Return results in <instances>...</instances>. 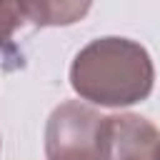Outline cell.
Instances as JSON below:
<instances>
[{"mask_svg": "<svg viewBox=\"0 0 160 160\" xmlns=\"http://www.w3.org/2000/svg\"><path fill=\"white\" fill-rule=\"evenodd\" d=\"M25 25L28 15L22 0H0V50H10L15 32Z\"/></svg>", "mask_w": 160, "mask_h": 160, "instance_id": "5", "label": "cell"}, {"mask_svg": "<svg viewBox=\"0 0 160 160\" xmlns=\"http://www.w3.org/2000/svg\"><path fill=\"white\" fill-rule=\"evenodd\" d=\"M45 160H105V118L80 102H60L45 125Z\"/></svg>", "mask_w": 160, "mask_h": 160, "instance_id": "2", "label": "cell"}, {"mask_svg": "<svg viewBox=\"0 0 160 160\" xmlns=\"http://www.w3.org/2000/svg\"><path fill=\"white\" fill-rule=\"evenodd\" d=\"M105 160H160V130L135 112L108 115Z\"/></svg>", "mask_w": 160, "mask_h": 160, "instance_id": "3", "label": "cell"}, {"mask_svg": "<svg viewBox=\"0 0 160 160\" xmlns=\"http://www.w3.org/2000/svg\"><path fill=\"white\" fill-rule=\"evenodd\" d=\"M70 85L80 100L92 105L128 108L142 102L152 92V58L130 38H95L72 58Z\"/></svg>", "mask_w": 160, "mask_h": 160, "instance_id": "1", "label": "cell"}, {"mask_svg": "<svg viewBox=\"0 0 160 160\" xmlns=\"http://www.w3.org/2000/svg\"><path fill=\"white\" fill-rule=\"evenodd\" d=\"M92 0H22L28 22L35 28H68L82 20Z\"/></svg>", "mask_w": 160, "mask_h": 160, "instance_id": "4", "label": "cell"}]
</instances>
